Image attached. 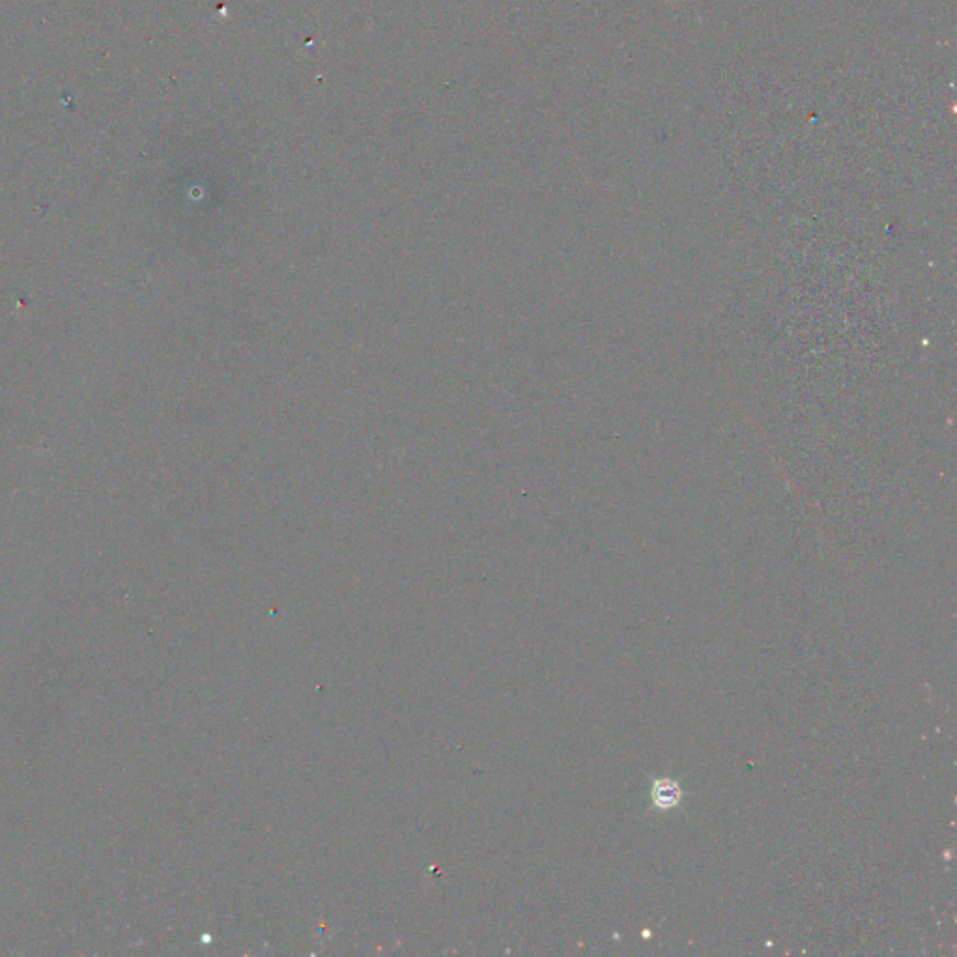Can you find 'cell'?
Segmentation results:
<instances>
[{
	"instance_id": "1",
	"label": "cell",
	"mask_w": 957,
	"mask_h": 957,
	"mask_svg": "<svg viewBox=\"0 0 957 957\" xmlns=\"http://www.w3.org/2000/svg\"><path fill=\"white\" fill-rule=\"evenodd\" d=\"M681 797H683V791L679 784L668 778H660L651 789V799L658 810H672L679 804Z\"/></svg>"
}]
</instances>
